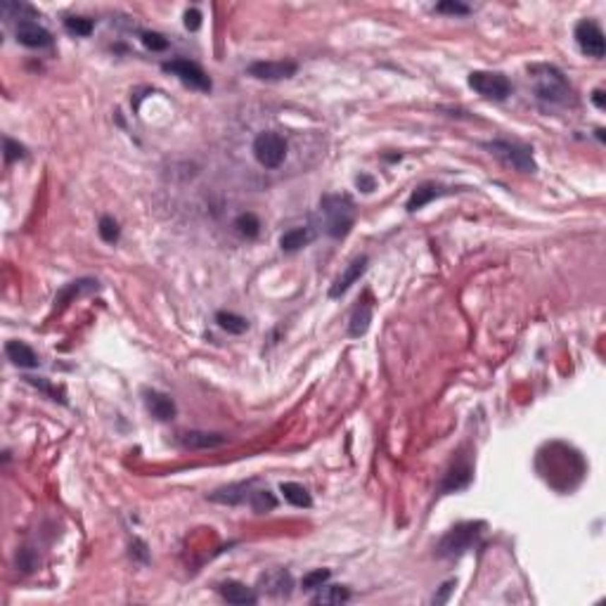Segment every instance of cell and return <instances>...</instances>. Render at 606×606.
<instances>
[{"instance_id":"obj_1","label":"cell","mask_w":606,"mask_h":606,"mask_svg":"<svg viewBox=\"0 0 606 606\" xmlns=\"http://www.w3.org/2000/svg\"><path fill=\"white\" fill-rule=\"evenodd\" d=\"M530 83L540 102L547 105H571L574 102V90H571L569 81L564 78V73L552 64H533L528 66Z\"/></svg>"},{"instance_id":"obj_2","label":"cell","mask_w":606,"mask_h":606,"mask_svg":"<svg viewBox=\"0 0 606 606\" xmlns=\"http://www.w3.org/2000/svg\"><path fill=\"white\" fill-rule=\"evenodd\" d=\"M320 215L329 237L341 239L351 232L355 223V204L348 194H322Z\"/></svg>"},{"instance_id":"obj_3","label":"cell","mask_w":606,"mask_h":606,"mask_svg":"<svg viewBox=\"0 0 606 606\" xmlns=\"http://www.w3.org/2000/svg\"><path fill=\"white\" fill-rule=\"evenodd\" d=\"M483 533V523L481 521H464L457 523L455 528H450L446 535L441 537L439 547H436V554L441 559H457L462 557L464 552H469L476 545V540Z\"/></svg>"},{"instance_id":"obj_4","label":"cell","mask_w":606,"mask_h":606,"mask_svg":"<svg viewBox=\"0 0 606 606\" xmlns=\"http://www.w3.org/2000/svg\"><path fill=\"white\" fill-rule=\"evenodd\" d=\"M483 147H486L495 159H500L502 164L516 168V171H521V173H535L537 171L533 152H530V147H526V145L509 143V140H490V143H486Z\"/></svg>"},{"instance_id":"obj_5","label":"cell","mask_w":606,"mask_h":606,"mask_svg":"<svg viewBox=\"0 0 606 606\" xmlns=\"http://www.w3.org/2000/svg\"><path fill=\"white\" fill-rule=\"evenodd\" d=\"M469 88L476 90L481 97L502 102L511 95L509 78L500 71H471L469 73Z\"/></svg>"},{"instance_id":"obj_6","label":"cell","mask_w":606,"mask_h":606,"mask_svg":"<svg viewBox=\"0 0 606 606\" xmlns=\"http://www.w3.org/2000/svg\"><path fill=\"white\" fill-rule=\"evenodd\" d=\"M254 157L266 168L282 166V161L287 159V140L282 138L280 133H273V131L259 133L254 140Z\"/></svg>"},{"instance_id":"obj_7","label":"cell","mask_w":606,"mask_h":606,"mask_svg":"<svg viewBox=\"0 0 606 606\" xmlns=\"http://www.w3.org/2000/svg\"><path fill=\"white\" fill-rule=\"evenodd\" d=\"M164 71L173 73L180 83H185L187 88L192 90H201V93H208L211 90V78L206 76V71L201 69L197 62H190L185 57H176L171 62H164Z\"/></svg>"},{"instance_id":"obj_8","label":"cell","mask_w":606,"mask_h":606,"mask_svg":"<svg viewBox=\"0 0 606 606\" xmlns=\"http://www.w3.org/2000/svg\"><path fill=\"white\" fill-rule=\"evenodd\" d=\"M576 43L583 55H588V57L602 59L606 52L604 31L599 29V24L592 22V19H581V22L576 24Z\"/></svg>"},{"instance_id":"obj_9","label":"cell","mask_w":606,"mask_h":606,"mask_svg":"<svg viewBox=\"0 0 606 606\" xmlns=\"http://www.w3.org/2000/svg\"><path fill=\"white\" fill-rule=\"evenodd\" d=\"M299 71V64L289 59H268V62H254L249 66V76L259 81H285Z\"/></svg>"},{"instance_id":"obj_10","label":"cell","mask_w":606,"mask_h":606,"mask_svg":"<svg viewBox=\"0 0 606 606\" xmlns=\"http://www.w3.org/2000/svg\"><path fill=\"white\" fill-rule=\"evenodd\" d=\"M367 263H369V259H367L365 254H362V256H355L351 263H348L346 271H343L339 278H336V282L332 285V289H329V299H339L341 294H346L348 289H351L355 282L360 280V275L367 271Z\"/></svg>"},{"instance_id":"obj_11","label":"cell","mask_w":606,"mask_h":606,"mask_svg":"<svg viewBox=\"0 0 606 606\" xmlns=\"http://www.w3.org/2000/svg\"><path fill=\"white\" fill-rule=\"evenodd\" d=\"M471 476H474V467L467 457H457V462L448 469L446 479H443L441 490L443 493H457V490H464L471 483Z\"/></svg>"},{"instance_id":"obj_12","label":"cell","mask_w":606,"mask_h":606,"mask_svg":"<svg viewBox=\"0 0 606 606\" xmlns=\"http://www.w3.org/2000/svg\"><path fill=\"white\" fill-rule=\"evenodd\" d=\"M15 36L19 43L26 45V48H48V45H52L50 31H45L43 26L31 22V19H22V22L17 24Z\"/></svg>"},{"instance_id":"obj_13","label":"cell","mask_w":606,"mask_h":606,"mask_svg":"<svg viewBox=\"0 0 606 606\" xmlns=\"http://www.w3.org/2000/svg\"><path fill=\"white\" fill-rule=\"evenodd\" d=\"M143 396H145V408L150 410V415L154 417V420L171 422L173 417H176V403H173V398H168L166 393L150 391V388H147Z\"/></svg>"},{"instance_id":"obj_14","label":"cell","mask_w":606,"mask_h":606,"mask_svg":"<svg viewBox=\"0 0 606 606\" xmlns=\"http://www.w3.org/2000/svg\"><path fill=\"white\" fill-rule=\"evenodd\" d=\"M259 585L268 592V595L287 597L289 592H292V588H294V578L285 569H273V571H268V574L261 576Z\"/></svg>"},{"instance_id":"obj_15","label":"cell","mask_w":606,"mask_h":606,"mask_svg":"<svg viewBox=\"0 0 606 606\" xmlns=\"http://www.w3.org/2000/svg\"><path fill=\"white\" fill-rule=\"evenodd\" d=\"M178 441L190 450H213L227 443L223 434H211V431H185Z\"/></svg>"},{"instance_id":"obj_16","label":"cell","mask_w":606,"mask_h":606,"mask_svg":"<svg viewBox=\"0 0 606 606\" xmlns=\"http://www.w3.org/2000/svg\"><path fill=\"white\" fill-rule=\"evenodd\" d=\"M256 481H242V483H230V486H223L218 490H213L208 495L211 502H218V504H239V502H246L249 495H251V486Z\"/></svg>"},{"instance_id":"obj_17","label":"cell","mask_w":606,"mask_h":606,"mask_svg":"<svg viewBox=\"0 0 606 606\" xmlns=\"http://www.w3.org/2000/svg\"><path fill=\"white\" fill-rule=\"evenodd\" d=\"M220 597H223L227 604H237V606L256 604V599H259L251 588H246L244 583H237V581H227L220 585Z\"/></svg>"},{"instance_id":"obj_18","label":"cell","mask_w":606,"mask_h":606,"mask_svg":"<svg viewBox=\"0 0 606 606\" xmlns=\"http://www.w3.org/2000/svg\"><path fill=\"white\" fill-rule=\"evenodd\" d=\"M5 353L8 358L15 362L17 367H24V369H31V367H38V355L33 353L31 346H26L24 341H8L5 343Z\"/></svg>"},{"instance_id":"obj_19","label":"cell","mask_w":606,"mask_h":606,"mask_svg":"<svg viewBox=\"0 0 606 606\" xmlns=\"http://www.w3.org/2000/svg\"><path fill=\"white\" fill-rule=\"evenodd\" d=\"M369 322H372V306L369 303H358L351 313V322H348V334L351 336H362L367 334Z\"/></svg>"},{"instance_id":"obj_20","label":"cell","mask_w":606,"mask_h":606,"mask_svg":"<svg viewBox=\"0 0 606 606\" xmlns=\"http://www.w3.org/2000/svg\"><path fill=\"white\" fill-rule=\"evenodd\" d=\"M351 599V590L343 588V585H322L318 588V595L313 597V604H343Z\"/></svg>"},{"instance_id":"obj_21","label":"cell","mask_w":606,"mask_h":606,"mask_svg":"<svg viewBox=\"0 0 606 606\" xmlns=\"http://www.w3.org/2000/svg\"><path fill=\"white\" fill-rule=\"evenodd\" d=\"M441 194H443V190H441L439 185H431V183L420 185L412 194H410V199H408V211H410V213L420 211V208H424V206L429 204V201H434L436 197H441Z\"/></svg>"},{"instance_id":"obj_22","label":"cell","mask_w":606,"mask_h":606,"mask_svg":"<svg viewBox=\"0 0 606 606\" xmlns=\"http://www.w3.org/2000/svg\"><path fill=\"white\" fill-rule=\"evenodd\" d=\"M311 239H313V234L308 227H292V230H287L280 237V249L282 251H299V249L306 246Z\"/></svg>"},{"instance_id":"obj_23","label":"cell","mask_w":606,"mask_h":606,"mask_svg":"<svg viewBox=\"0 0 606 606\" xmlns=\"http://www.w3.org/2000/svg\"><path fill=\"white\" fill-rule=\"evenodd\" d=\"M280 493L285 495V500L289 502V504H294V507H311L313 504V497H311V493H308L306 488L301 486V483H292V481H287V483H282L280 486Z\"/></svg>"},{"instance_id":"obj_24","label":"cell","mask_w":606,"mask_h":606,"mask_svg":"<svg viewBox=\"0 0 606 606\" xmlns=\"http://www.w3.org/2000/svg\"><path fill=\"white\" fill-rule=\"evenodd\" d=\"M93 289H97V280H76V282H69V285H66L62 292L57 294L55 303H57L59 308H62V306H66V303L73 299V296L88 294V292H93Z\"/></svg>"},{"instance_id":"obj_25","label":"cell","mask_w":606,"mask_h":606,"mask_svg":"<svg viewBox=\"0 0 606 606\" xmlns=\"http://www.w3.org/2000/svg\"><path fill=\"white\" fill-rule=\"evenodd\" d=\"M215 322H218V327L225 329L227 334H244L249 329V320L242 318V315H237V313H230V311L215 313Z\"/></svg>"},{"instance_id":"obj_26","label":"cell","mask_w":606,"mask_h":606,"mask_svg":"<svg viewBox=\"0 0 606 606\" xmlns=\"http://www.w3.org/2000/svg\"><path fill=\"white\" fill-rule=\"evenodd\" d=\"M234 227H237V232L242 237L254 239L256 234L261 232V220L256 218V213H239L237 220H234Z\"/></svg>"},{"instance_id":"obj_27","label":"cell","mask_w":606,"mask_h":606,"mask_svg":"<svg viewBox=\"0 0 606 606\" xmlns=\"http://www.w3.org/2000/svg\"><path fill=\"white\" fill-rule=\"evenodd\" d=\"M246 502L251 504V509L259 511V514L275 509V504H278V500H275V495L271 493V490H251V495H249Z\"/></svg>"},{"instance_id":"obj_28","label":"cell","mask_w":606,"mask_h":606,"mask_svg":"<svg viewBox=\"0 0 606 606\" xmlns=\"http://www.w3.org/2000/svg\"><path fill=\"white\" fill-rule=\"evenodd\" d=\"M97 232H100V237L107 242V244H117L119 237H121V227H119L117 220L112 218V215H102V218H100Z\"/></svg>"},{"instance_id":"obj_29","label":"cell","mask_w":606,"mask_h":606,"mask_svg":"<svg viewBox=\"0 0 606 606\" xmlns=\"http://www.w3.org/2000/svg\"><path fill=\"white\" fill-rule=\"evenodd\" d=\"M64 26H66V31L73 33V36H90L93 29H95L93 19H85V17H66Z\"/></svg>"},{"instance_id":"obj_30","label":"cell","mask_w":606,"mask_h":606,"mask_svg":"<svg viewBox=\"0 0 606 606\" xmlns=\"http://www.w3.org/2000/svg\"><path fill=\"white\" fill-rule=\"evenodd\" d=\"M329 569H315V571H308L306 576H303V581H301V585H303V590H318V588H322V585H325L327 581H329Z\"/></svg>"},{"instance_id":"obj_31","label":"cell","mask_w":606,"mask_h":606,"mask_svg":"<svg viewBox=\"0 0 606 606\" xmlns=\"http://www.w3.org/2000/svg\"><path fill=\"white\" fill-rule=\"evenodd\" d=\"M36 566H38V557L33 554V549L24 547V549L17 552V569H19V571H24V574H31V571L36 569Z\"/></svg>"},{"instance_id":"obj_32","label":"cell","mask_w":606,"mask_h":606,"mask_svg":"<svg viewBox=\"0 0 606 606\" xmlns=\"http://www.w3.org/2000/svg\"><path fill=\"white\" fill-rule=\"evenodd\" d=\"M143 43H145V48H150L152 52H161V50H166L168 48V40L161 36V33H157V31H143Z\"/></svg>"},{"instance_id":"obj_33","label":"cell","mask_w":606,"mask_h":606,"mask_svg":"<svg viewBox=\"0 0 606 606\" xmlns=\"http://www.w3.org/2000/svg\"><path fill=\"white\" fill-rule=\"evenodd\" d=\"M436 12L441 15H469V5L464 3H457V0H443V3L436 5Z\"/></svg>"},{"instance_id":"obj_34","label":"cell","mask_w":606,"mask_h":606,"mask_svg":"<svg viewBox=\"0 0 606 606\" xmlns=\"http://www.w3.org/2000/svg\"><path fill=\"white\" fill-rule=\"evenodd\" d=\"M22 157H24V147L19 143H15L12 138H5V161L12 164V161H17Z\"/></svg>"},{"instance_id":"obj_35","label":"cell","mask_w":606,"mask_h":606,"mask_svg":"<svg viewBox=\"0 0 606 606\" xmlns=\"http://www.w3.org/2000/svg\"><path fill=\"white\" fill-rule=\"evenodd\" d=\"M201 26V12L199 10H187L185 12V29H190V31H197Z\"/></svg>"},{"instance_id":"obj_36","label":"cell","mask_w":606,"mask_h":606,"mask_svg":"<svg viewBox=\"0 0 606 606\" xmlns=\"http://www.w3.org/2000/svg\"><path fill=\"white\" fill-rule=\"evenodd\" d=\"M355 185H358L365 194H369V192L376 190V180H374L372 176H367V173H360V176L355 178Z\"/></svg>"},{"instance_id":"obj_37","label":"cell","mask_w":606,"mask_h":606,"mask_svg":"<svg viewBox=\"0 0 606 606\" xmlns=\"http://www.w3.org/2000/svg\"><path fill=\"white\" fill-rule=\"evenodd\" d=\"M453 590H455V581H448V583L441 588L439 595H434V604H446L448 597H450V592H453Z\"/></svg>"},{"instance_id":"obj_38","label":"cell","mask_w":606,"mask_h":606,"mask_svg":"<svg viewBox=\"0 0 606 606\" xmlns=\"http://www.w3.org/2000/svg\"><path fill=\"white\" fill-rule=\"evenodd\" d=\"M592 102H595L599 109H604V107H606V100H604V90H602V88H597L595 93H592Z\"/></svg>"}]
</instances>
